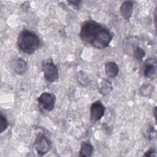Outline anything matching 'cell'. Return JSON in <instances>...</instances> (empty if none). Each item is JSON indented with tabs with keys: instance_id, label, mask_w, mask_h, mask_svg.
<instances>
[{
	"instance_id": "1",
	"label": "cell",
	"mask_w": 157,
	"mask_h": 157,
	"mask_svg": "<svg viewBox=\"0 0 157 157\" xmlns=\"http://www.w3.org/2000/svg\"><path fill=\"white\" fill-rule=\"evenodd\" d=\"M17 45L19 49L23 52L32 54L39 48L40 40L37 34L34 32L23 30L18 36Z\"/></svg>"
},
{
	"instance_id": "2",
	"label": "cell",
	"mask_w": 157,
	"mask_h": 157,
	"mask_svg": "<svg viewBox=\"0 0 157 157\" xmlns=\"http://www.w3.org/2000/svg\"><path fill=\"white\" fill-rule=\"evenodd\" d=\"M112 39V33L101 25L93 36L90 44L96 48L103 49L109 46Z\"/></svg>"
},
{
	"instance_id": "3",
	"label": "cell",
	"mask_w": 157,
	"mask_h": 157,
	"mask_svg": "<svg viewBox=\"0 0 157 157\" xmlns=\"http://www.w3.org/2000/svg\"><path fill=\"white\" fill-rule=\"evenodd\" d=\"M101 25L99 23L93 20L85 21L80 29V36L81 39L83 42L90 44L93 34L101 27Z\"/></svg>"
},
{
	"instance_id": "4",
	"label": "cell",
	"mask_w": 157,
	"mask_h": 157,
	"mask_svg": "<svg viewBox=\"0 0 157 157\" xmlns=\"http://www.w3.org/2000/svg\"><path fill=\"white\" fill-rule=\"evenodd\" d=\"M42 71L46 80L50 82H54L58 78V70L56 66L51 59L45 61L42 64Z\"/></svg>"
},
{
	"instance_id": "5",
	"label": "cell",
	"mask_w": 157,
	"mask_h": 157,
	"mask_svg": "<svg viewBox=\"0 0 157 157\" xmlns=\"http://www.w3.org/2000/svg\"><path fill=\"white\" fill-rule=\"evenodd\" d=\"M34 148L38 155L44 156L47 154L50 148V142L44 134H39L36 138Z\"/></svg>"
},
{
	"instance_id": "6",
	"label": "cell",
	"mask_w": 157,
	"mask_h": 157,
	"mask_svg": "<svg viewBox=\"0 0 157 157\" xmlns=\"http://www.w3.org/2000/svg\"><path fill=\"white\" fill-rule=\"evenodd\" d=\"M55 96L50 93L44 92L38 98V102L40 106L47 111H52L55 104Z\"/></svg>"
},
{
	"instance_id": "7",
	"label": "cell",
	"mask_w": 157,
	"mask_h": 157,
	"mask_svg": "<svg viewBox=\"0 0 157 157\" xmlns=\"http://www.w3.org/2000/svg\"><path fill=\"white\" fill-rule=\"evenodd\" d=\"M105 108L101 101H98L93 102L90 108V117L92 121L99 120L104 115Z\"/></svg>"
},
{
	"instance_id": "8",
	"label": "cell",
	"mask_w": 157,
	"mask_h": 157,
	"mask_svg": "<svg viewBox=\"0 0 157 157\" xmlns=\"http://www.w3.org/2000/svg\"><path fill=\"white\" fill-rule=\"evenodd\" d=\"M145 77L153 79L156 77V61L155 58H148L145 60L144 68Z\"/></svg>"
},
{
	"instance_id": "9",
	"label": "cell",
	"mask_w": 157,
	"mask_h": 157,
	"mask_svg": "<svg viewBox=\"0 0 157 157\" xmlns=\"http://www.w3.org/2000/svg\"><path fill=\"white\" fill-rule=\"evenodd\" d=\"M12 66L13 71L18 75L25 74L28 69L26 62L22 58H18L14 60Z\"/></svg>"
},
{
	"instance_id": "10",
	"label": "cell",
	"mask_w": 157,
	"mask_h": 157,
	"mask_svg": "<svg viewBox=\"0 0 157 157\" xmlns=\"http://www.w3.org/2000/svg\"><path fill=\"white\" fill-rule=\"evenodd\" d=\"M133 11V2L127 1L124 2L120 7V12L123 18L129 20L131 17Z\"/></svg>"
},
{
	"instance_id": "11",
	"label": "cell",
	"mask_w": 157,
	"mask_h": 157,
	"mask_svg": "<svg viewBox=\"0 0 157 157\" xmlns=\"http://www.w3.org/2000/svg\"><path fill=\"white\" fill-rule=\"evenodd\" d=\"M105 70L107 75L110 77H116L119 72V68L117 64L113 61H110L105 64Z\"/></svg>"
},
{
	"instance_id": "12",
	"label": "cell",
	"mask_w": 157,
	"mask_h": 157,
	"mask_svg": "<svg viewBox=\"0 0 157 157\" xmlns=\"http://www.w3.org/2000/svg\"><path fill=\"white\" fill-rule=\"evenodd\" d=\"M93 150V147L91 144L88 142H83L81 145L79 155L83 157L91 156Z\"/></svg>"
},
{
	"instance_id": "13",
	"label": "cell",
	"mask_w": 157,
	"mask_h": 157,
	"mask_svg": "<svg viewBox=\"0 0 157 157\" xmlns=\"http://www.w3.org/2000/svg\"><path fill=\"white\" fill-rule=\"evenodd\" d=\"M111 83L107 80H103L101 82L99 85V92L102 94H107L112 90Z\"/></svg>"
},
{
	"instance_id": "14",
	"label": "cell",
	"mask_w": 157,
	"mask_h": 157,
	"mask_svg": "<svg viewBox=\"0 0 157 157\" xmlns=\"http://www.w3.org/2000/svg\"><path fill=\"white\" fill-rule=\"evenodd\" d=\"M154 90V88L150 83H145L142 85L140 88V93L144 96H147L150 95Z\"/></svg>"
},
{
	"instance_id": "15",
	"label": "cell",
	"mask_w": 157,
	"mask_h": 157,
	"mask_svg": "<svg viewBox=\"0 0 157 157\" xmlns=\"http://www.w3.org/2000/svg\"><path fill=\"white\" fill-rule=\"evenodd\" d=\"M145 55V52L142 48L136 47L134 50V56L138 60L142 59L144 57Z\"/></svg>"
},
{
	"instance_id": "16",
	"label": "cell",
	"mask_w": 157,
	"mask_h": 157,
	"mask_svg": "<svg viewBox=\"0 0 157 157\" xmlns=\"http://www.w3.org/2000/svg\"><path fill=\"white\" fill-rule=\"evenodd\" d=\"M8 126V122L6 117L1 113V132H3Z\"/></svg>"
},
{
	"instance_id": "17",
	"label": "cell",
	"mask_w": 157,
	"mask_h": 157,
	"mask_svg": "<svg viewBox=\"0 0 157 157\" xmlns=\"http://www.w3.org/2000/svg\"><path fill=\"white\" fill-rule=\"evenodd\" d=\"M67 2L77 9H79L82 6V2L80 1H68Z\"/></svg>"
},
{
	"instance_id": "18",
	"label": "cell",
	"mask_w": 157,
	"mask_h": 157,
	"mask_svg": "<svg viewBox=\"0 0 157 157\" xmlns=\"http://www.w3.org/2000/svg\"><path fill=\"white\" fill-rule=\"evenodd\" d=\"M144 156H148V157H151V156H156V154L155 151L153 149H150L148 150L144 155Z\"/></svg>"
}]
</instances>
